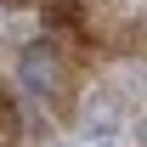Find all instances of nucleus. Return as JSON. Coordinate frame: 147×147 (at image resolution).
<instances>
[{
    "label": "nucleus",
    "instance_id": "f03ea898",
    "mask_svg": "<svg viewBox=\"0 0 147 147\" xmlns=\"http://www.w3.org/2000/svg\"><path fill=\"white\" fill-rule=\"evenodd\" d=\"M85 119H91V125L108 136V130H119V102H113V96H96L91 108H85Z\"/></svg>",
    "mask_w": 147,
    "mask_h": 147
},
{
    "label": "nucleus",
    "instance_id": "f257e3e1",
    "mask_svg": "<svg viewBox=\"0 0 147 147\" xmlns=\"http://www.w3.org/2000/svg\"><path fill=\"white\" fill-rule=\"evenodd\" d=\"M57 79H62V68H57V57L45 51V45H28V51L17 57V85L28 96H57Z\"/></svg>",
    "mask_w": 147,
    "mask_h": 147
}]
</instances>
